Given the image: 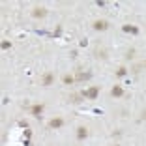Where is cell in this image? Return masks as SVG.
<instances>
[{"mask_svg": "<svg viewBox=\"0 0 146 146\" xmlns=\"http://www.w3.org/2000/svg\"><path fill=\"white\" fill-rule=\"evenodd\" d=\"M54 82V75L52 73H45L43 75V81H41V86H51Z\"/></svg>", "mask_w": 146, "mask_h": 146, "instance_id": "6", "label": "cell"}, {"mask_svg": "<svg viewBox=\"0 0 146 146\" xmlns=\"http://www.w3.org/2000/svg\"><path fill=\"white\" fill-rule=\"evenodd\" d=\"M107 26H109L107 21H103V19H98V21H94L92 28H94V30H107Z\"/></svg>", "mask_w": 146, "mask_h": 146, "instance_id": "3", "label": "cell"}, {"mask_svg": "<svg viewBox=\"0 0 146 146\" xmlns=\"http://www.w3.org/2000/svg\"><path fill=\"white\" fill-rule=\"evenodd\" d=\"M122 30H124V32H131V34H137L139 28L133 26V25H124V26H122Z\"/></svg>", "mask_w": 146, "mask_h": 146, "instance_id": "11", "label": "cell"}, {"mask_svg": "<svg viewBox=\"0 0 146 146\" xmlns=\"http://www.w3.org/2000/svg\"><path fill=\"white\" fill-rule=\"evenodd\" d=\"M45 15H47V9H45V8H34V9H32V17H36V19L45 17Z\"/></svg>", "mask_w": 146, "mask_h": 146, "instance_id": "8", "label": "cell"}, {"mask_svg": "<svg viewBox=\"0 0 146 146\" xmlns=\"http://www.w3.org/2000/svg\"><path fill=\"white\" fill-rule=\"evenodd\" d=\"M43 111H45V105H41V103L32 105V107H30V114H32V116H36V118H39V116L43 114Z\"/></svg>", "mask_w": 146, "mask_h": 146, "instance_id": "2", "label": "cell"}, {"mask_svg": "<svg viewBox=\"0 0 146 146\" xmlns=\"http://www.w3.org/2000/svg\"><path fill=\"white\" fill-rule=\"evenodd\" d=\"M111 96H112V98H122V96H124V88H122L120 84L112 86V90H111Z\"/></svg>", "mask_w": 146, "mask_h": 146, "instance_id": "7", "label": "cell"}, {"mask_svg": "<svg viewBox=\"0 0 146 146\" xmlns=\"http://www.w3.org/2000/svg\"><path fill=\"white\" fill-rule=\"evenodd\" d=\"M90 77H92L90 71H79L77 75H75V81H88Z\"/></svg>", "mask_w": 146, "mask_h": 146, "instance_id": "9", "label": "cell"}, {"mask_svg": "<svg viewBox=\"0 0 146 146\" xmlns=\"http://www.w3.org/2000/svg\"><path fill=\"white\" fill-rule=\"evenodd\" d=\"M62 125H64V118H60V116H58V118H52V120L49 122V127L51 129H60Z\"/></svg>", "mask_w": 146, "mask_h": 146, "instance_id": "4", "label": "cell"}, {"mask_svg": "<svg viewBox=\"0 0 146 146\" xmlns=\"http://www.w3.org/2000/svg\"><path fill=\"white\" fill-rule=\"evenodd\" d=\"M81 99H82V94L81 96H79V94H73L71 96V101H73V103H81Z\"/></svg>", "mask_w": 146, "mask_h": 146, "instance_id": "12", "label": "cell"}, {"mask_svg": "<svg viewBox=\"0 0 146 146\" xmlns=\"http://www.w3.org/2000/svg\"><path fill=\"white\" fill-rule=\"evenodd\" d=\"M9 47H11V43H9V41H2V49H9Z\"/></svg>", "mask_w": 146, "mask_h": 146, "instance_id": "14", "label": "cell"}, {"mask_svg": "<svg viewBox=\"0 0 146 146\" xmlns=\"http://www.w3.org/2000/svg\"><path fill=\"white\" fill-rule=\"evenodd\" d=\"M125 73H127V69H125L124 66H122V68H118V71H116V75H118V77H124Z\"/></svg>", "mask_w": 146, "mask_h": 146, "instance_id": "13", "label": "cell"}, {"mask_svg": "<svg viewBox=\"0 0 146 146\" xmlns=\"http://www.w3.org/2000/svg\"><path fill=\"white\" fill-rule=\"evenodd\" d=\"M62 82H64L66 86H69V84H73V82H77V81H75V77H73V75H69V73H66L64 77H62Z\"/></svg>", "mask_w": 146, "mask_h": 146, "instance_id": "10", "label": "cell"}, {"mask_svg": "<svg viewBox=\"0 0 146 146\" xmlns=\"http://www.w3.org/2000/svg\"><path fill=\"white\" fill-rule=\"evenodd\" d=\"M75 137H77V141H84V139L88 137V129H86L84 125L77 127V133H75Z\"/></svg>", "mask_w": 146, "mask_h": 146, "instance_id": "5", "label": "cell"}, {"mask_svg": "<svg viewBox=\"0 0 146 146\" xmlns=\"http://www.w3.org/2000/svg\"><path fill=\"white\" fill-rule=\"evenodd\" d=\"M98 96H99V86H90L88 90L82 92V98H86V99H96Z\"/></svg>", "mask_w": 146, "mask_h": 146, "instance_id": "1", "label": "cell"}]
</instances>
